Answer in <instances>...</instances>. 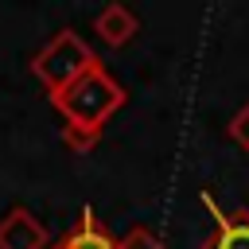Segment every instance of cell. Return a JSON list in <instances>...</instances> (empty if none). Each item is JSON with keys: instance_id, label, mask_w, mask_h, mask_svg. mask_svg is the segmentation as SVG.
I'll return each instance as SVG.
<instances>
[{"instance_id": "obj_1", "label": "cell", "mask_w": 249, "mask_h": 249, "mask_svg": "<svg viewBox=\"0 0 249 249\" xmlns=\"http://www.w3.org/2000/svg\"><path fill=\"white\" fill-rule=\"evenodd\" d=\"M124 97L128 93L121 89V82L105 66H93L89 74H82L78 82H70L62 93H51V105L62 113V124L101 132L105 121L124 105Z\"/></svg>"}, {"instance_id": "obj_2", "label": "cell", "mask_w": 249, "mask_h": 249, "mask_svg": "<svg viewBox=\"0 0 249 249\" xmlns=\"http://www.w3.org/2000/svg\"><path fill=\"white\" fill-rule=\"evenodd\" d=\"M31 74L43 82V89H47V97L51 93H62L70 82H78L82 74H89L93 66H101V58L93 54V47L74 31V27H62V31H54L35 54H31Z\"/></svg>"}, {"instance_id": "obj_3", "label": "cell", "mask_w": 249, "mask_h": 249, "mask_svg": "<svg viewBox=\"0 0 249 249\" xmlns=\"http://www.w3.org/2000/svg\"><path fill=\"white\" fill-rule=\"evenodd\" d=\"M0 249H51V230L27 206H12L0 218Z\"/></svg>"}, {"instance_id": "obj_4", "label": "cell", "mask_w": 249, "mask_h": 249, "mask_svg": "<svg viewBox=\"0 0 249 249\" xmlns=\"http://www.w3.org/2000/svg\"><path fill=\"white\" fill-rule=\"evenodd\" d=\"M51 249H117V237L109 233V226H105L93 210H82L78 222H74Z\"/></svg>"}, {"instance_id": "obj_5", "label": "cell", "mask_w": 249, "mask_h": 249, "mask_svg": "<svg viewBox=\"0 0 249 249\" xmlns=\"http://www.w3.org/2000/svg\"><path fill=\"white\" fill-rule=\"evenodd\" d=\"M93 31H97L101 43H109V47H124V43L140 31V19H136L124 4H105V8L93 16Z\"/></svg>"}, {"instance_id": "obj_6", "label": "cell", "mask_w": 249, "mask_h": 249, "mask_svg": "<svg viewBox=\"0 0 249 249\" xmlns=\"http://www.w3.org/2000/svg\"><path fill=\"white\" fill-rule=\"evenodd\" d=\"M202 249H249V210L214 218V233L202 241Z\"/></svg>"}, {"instance_id": "obj_7", "label": "cell", "mask_w": 249, "mask_h": 249, "mask_svg": "<svg viewBox=\"0 0 249 249\" xmlns=\"http://www.w3.org/2000/svg\"><path fill=\"white\" fill-rule=\"evenodd\" d=\"M97 140H101V132H89V128L62 124V144H66L74 156H86V152H93V148H97Z\"/></svg>"}, {"instance_id": "obj_8", "label": "cell", "mask_w": 249, "mask_h": 249, "mask_svg": "<svg viewBox=\"0 0 249 249\" xmlns=\"http://www.w3.org/2000/svg\"><path fill=\"white\" fill-rule=\"evenodd\" d=\"M117 249H167V241H163V237H156L148 226H132V230L117 241Z\"/></svg>"}, {"instance_id": "obj_9", "label": "cell", "mask_w": 249, "mask_h": 249, "mask_svg": "<svg viewBox=\"0 0 249 249\" xmlns=\"http://www.w3.org/2000/svg\"><path fill=\"white\" fill-rule=\"evenodd\" d=\"M226 136L241 148V152H249V101L230 117V124H226Z\"/></svg>"}]
</instances>
